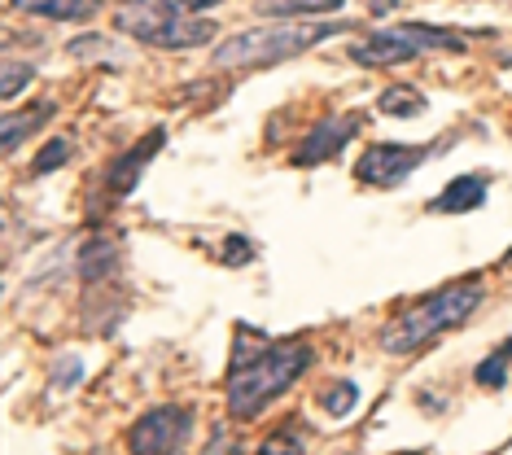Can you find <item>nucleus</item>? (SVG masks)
<instances>
[{
	"instance_id": "nucleus-1",
	"label": "nucleus",
	"mask_w": 512,
	"mask_h": 455,
	"mask_svg": "<svg viewBox=\"0 0 512 455\" xmlns=\"http://www.w3.org/2000/svg\"><path fill=\"white\" fill-rule=\"evenodd\" d=\"M307 364H311V346L302 337L272 342V337H259L241 324L237 346H232V368L224 381L228 412L237 420L263 416L285 390H294V381L307 372Z\"/></svg>"
},
{
	"instance_id": "nucleus-2",
	"label": "nucleus",
	"mask_w": 512,
	"mask_h": 455,
	"mask_svg": "<svg viewBox=\"0 0 512 455\" xmlns=\"http://www.w3.org/2000/svg\"><path fill=\"white\" fill-rule=\"evenodd\" d=\"M482 298H486L482 280L464 276V280H456V285H447V289H438V294L421 298L416 307L399 311L386 329H381L377 342H381L386 355H412V350L429 346L434 337H442L447 329H460V324L469 320L477 307H482Z\"/></svg>"
},
{
	"instance_id": "nucleus-3",
	"label": "nucleus",
	"mask_w": 512,
	"mask_h": 455,
	"mask_svg": "<svg viewBox=\"0 0 512 455\" xmlns=\"http://www.w3.org/2000/svg\"><path fill=\"white\" fill-rule=\"evenodd\" d=\"M351 22H267V27H250L232 40L219 44L215 66L219 70H259V66H276L289 57L316 49V44L333 40L337 31H346Z\"/></svg>"
},
{
	"instance_id": "nucleus-4",
	"label": "nucleus",
	"mask_w": 512,
	"mask_h": 455,
	"mask_svg": "<svg viewBox=\"0 0 512 455\" xmlns=\"http://www.w3.org/2000/svg\"><path fill=\"white\" fill-rule=\"evenodd\" d=\"M114 27L154 49H197V44L215 40L211 18H184L180 0H123Z\"/></svg>"
},
{
	"instance_id": "nucleus-5",
	"label": "nucleus",
	"mask_w": 512,
	"mask_h": 455,
	"mask_svg": "<svg viewBox=\"0 0 512 455\" xmlns=\"http://www.w3.org/2000/svg\"><path fill=\"white\" fill-rule=\"evenodd\" d=\"M438 49L464 53V44H460V35H451V31L425 27V22H403V27H386L372 35V40L355 44L351 57L359 66H399V62H412V57L438 53Z\"/></svg>"
},
{
	"instance_id": "nucleus-6",
	"label": "nucleus",
	"mask_w": 512,
	"mask_h": 455,
	"mask_svg": "<svg viewBox=\"0 0 512 455\" xmlns=\"http://www.w3.org/2000/svg\"><path fill=\"white\" fill-rule=\"evenodd\" d=\"M193 438V412L180 403L154 407L132 425L127 434V451L132 455H180L184 442Z\"/></svg>"
},
{
	"instance_id": "nucleus-7",
	"label": "nucleus",
	"mask_w": 512,
	"mask_h": 455,
	"mask_svg": "<svg viewBox=\"0 0 512 455\" xmlns=\"http://www.w3.org/2000/svg\"><path fill=\"white\" fill-rule=\"evenodd\" d=\"M425 158H429L425 145H399V140H381V145H372L368 154L359 158L355 175L364 184H377V189H394V184H403Z\"/></svg>"
},
{
	"instance_id": "nucleus-8",
	"label": "nucleus",
	"mask_w": 512,
	"mask_h": 455,
	"mask_svg": "<svg viewBox=\"0 0 512 455\" xmlns=\"http://www.w3.org/2000/svg\"><path fill=\"white\" fill-rule=\"evenodd\" d=\"M359 132V119L355 114H346V119H324L307 132V140H302L298 149V162L302 167H320V162H329L333 154H342L346 145H351V136Z\"/></svg>"
},
{
	"instance_id": "nucleus-9",
	"label": "nucleus",
	"mask_w": 512,
	"mask_h": 455,
	"mask_svg": "<svg viewBox=\"0 0 512 455\" xmlns=\"http://www.w3.org/2000/svg\"><path fill=\"white\" fill-rule=\"evenodd\" d=\"M486 189H491L486 175H460V180H451L447 189H442V197L429 202V210H434V215H469V210L486 202Z\"/></svg>"
},
{
	"instance_id": "nucleus-10",
	"label": "nucleus",
	"mask_w": 512,
	"mask_h": 455,
	"mask_svg": "<svg viewBox=\"0 0 512 455\" xmlns=\"http://www.w3.org/2000/svg\"><path fill=\"white\" fill-rule=\"evenodd\" d=\"M167 140V132H149L141 145L136 149H127V154L114 162L110 167V175H106V189L114 193V197H123V193H132V184L141 180V171H145V162H149V154H158V145Z\"/></svg>"
},
{
	"instance_id": "nucleus-11",
	"label": "nucleus",
	"mask_w": 512,
	"mask_h": 455,
	"mask_svg": "<svg viewBox=\"0 0 512 455\" xmlns=\"http://www.w3.org/2000/svg\"><path fill=\"white\" fill-rule=\"evenodd\" d=\"M106 0H9V9L31 18H49V22H88L97 18V9Z\"/></svg>"
},
{
	"instance_id": "nucleus-12",
	"label": "nucleus",
	"mask_w": 512,
	"mask_h": 455,
	"mask_svg": "<svg viewBox=\"0 0 512 455\" xmlns=\"http://www.w3.org/2000/svg\"><path fill=\"white\" fill-rule=\"evenodd\" d=\"M508 368H512V337H508V342H499L491 355L477 364L473 377H477L482 390H504V385H508Z\"/></svg>"
},
{
	"instance_id": "nucleus-13",
	"label": "nucleus",
	"mask_w": 512,
	"mask_h": 455,
	"mask_svg": "<svg viewBox=\"0 0 512 455\" xmlns=\"http://www.w3.org/2000/svg\"><path fill=\"white\" fill-rule=\"evenodd\" d=\"M49 114H53V105H31L27 114H9V119H5V154H14V149L22 145V136L36 132Z\"/></svg>"
},
{
	"instance_id": "nucleus-14",
	"label": "nucleus",
	"mask_w": 512,
	"mask_h": 455,
	"mask_svg": "<svg viewBox=\"0 0 512 455\" xmlns=\"http://www.w3.org/2000/svg\"><path fill=\"white\" fill-rule=\"evenodd\" d=\"M329 9H342V0H263L259 14L298 18V14H329Z\"/></svg>"
},
{
	"instance_id": "nucleus-15",
	"label": "nucleus",
	"mask_w": 512,
	"mask_h": 455,
	"mask_svg": "<svg viewBox=\"0 0 512 455\" xmlns=\"http://www.w3.org/2000/svg\"><path fill=\"white\" fill-rule=\"evenodd\" d=\"M377 110H381V114H416V110H425V97L399 84V88H390L386 97L377 101Z\"/></svg>"
},
{
	"instance_id": "nucleus-16",
	"label": "nucleus",
	"mask_w": 512,
	"mask_h": 455,
	"mask_svg": "<svg viewBox=\"0 0 512 455\" xmlns=\"http://www.w3.org/2000/svg\"><path fill=\"white\" fill-rule=\"evenodd\" d=\"M355 399H359V390H355L351 381L329 385V390L320 394V403H324V412H329V416H351L355 412Z\"/></svg>"
},
{
	"instance_id": "nucleus-17",
	"label": "nucleus",
	"mask_w": 512,
	"mask_h": 455,
	"mask_svg": "<svg viewBox=\"0 0 512 455\" xmlns=\"http://www.w3.org/2000/svg\"><path fill=\"white\" fill-rule=\"evenodd\" d=\"M307 451V438H294L285 429V434H272V438H263V447L254 451V455H302Z\"/></svg>"
},
{
	"instance_id": "nucleus-18",
	"label": "nucleus",
	"mask_w": 512,
	"mask_h": 455,
	"mask_svg": "<svg viewBox=\"0 0 512 455\" xmlns=\"http://www.w3.org/2000/svg\"><path fill=\"white\" fill-rule=\"evenodd\" d=\"M66 158H71V140H66V136H57V140H49V145L40 149V158H36V171H40V175H44V171H57V167H62Z\"/></svg>"
},
{
	"instance_id": "nucleus-19",
	"label": "nucleus",
	"mask_w": 512,
	"mask_h": 455,
	"mask_svg": "<svg viewBox=\"0 0 512 455\" xmlns=\"http://www.w3.org/2000/svg\"><path fill=\"white\" fill-rule=\"evenodd\" d=\"M31 75H36V70L31 66H22V62H14V57H5V101H14L18 92H22V84H31Z\"/></svg>"
},
{
	"instance_id": "nucleus-20",
	"label": "nucleus",
	"mask_w": 512,
	"mask_h": 455,
	"mask_svg": "<svg viewBox=\"0 0 512 455\" xmlns=\"http://www.w3.org/2000/svg\"><path fill=\"white\" fill-rule=\"evenodd\" d=\"M202 455H241V442H237V438H228L224 429H219V434L206 442V451H202Z\"/></svg>"
},
{
	"instance_id": "nucleus-21",
	"label": "nucleus",
	"mask_w": 512,
	"mask_h": 455,
	"mask_svg": "<svg viewBox=\"0 0 512 455\" xmlns=\"http://www.w3.org/2000/svg\"><path fill=\"white\" fill-rule=\"evenodd\" d=\"M224 254H228V263H232V267H241L237 259H250V241H237V237H228V241H224Z\"/></svg>"
},
{
	"instance_id": "nucleus-22",
	"label": "nucleus",
	"mask_w": 512,
	"mask_h": 455,
	"mask_svg": "<svg viewBox=\"0 0 512 455\" xmlns=\"http://www.w3.org/2000/svg\"><path fill=\"white\" fill-rule=\"evenodd\" d=\"M180 5H189V9H211V5H219V0H180Z\"/></svg>"
},
{
	"instance_id": "nucleus-23",
	"label": "nucleus",
	"mask_w": 512,
	"mask_h": 455,
	"mask_svg": "<svg viewBox=\"0 0 512 455\" xmlns=\"http://www.w3.org/2000/svg\"><path fill=\"white\" fill-rule=\"evenodd\" d=\"M504 263H508V267H512V250H508V254H504Z\"/></svg>"
}]
</instances>
